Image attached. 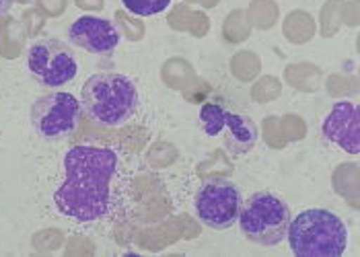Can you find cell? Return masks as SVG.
I'll return each mask as SVG.
<instances>
[{
    "mask_svg": "<svg viewBox=\"0 0 360 257\" xmlns=\"http://www.w3.org/2000/svg\"><path fill=\"white\" fill-rule=\"evenodd\" d=\"M122 4L136 17H153L163 13L171 0H122Z\"/></svg>",
    "mask_w": 360,
    "mask_h": 257,
    "instance_id": "cell-11",
    "label": "cell"
},
{
    "mask_svg": "<svg viewBox=\"0 0 360 257\" xmlns=\"http://www.w3.org/2000/svg\"><path fill=\"white\" fill-rule=\"evenodd\" d=\"M68 39H70V44L83 48L89 54L108 56L117 48L122 35H120V29L115 27L110 19L95 17V15H83L70 25Z\"/></svg>",
    "mask_w": 360,
    "mask_h": 257,
    "instance_id": "cell-9",
    "label": "cell"
},
{
    "mask_svg": "<svg viewBox=\"0 0 360 257\" xmlns=\"http://www.w3.org/2000/svg\"><path fill=\"white\" fill-rule=\"evenodd\" d=\"M323 138L338 148L359 154V107L350 101H338L321 126Z\"/></svg>",
    "mask_w": 360,
    "mask_h": 257,
    "instance_id": "cell-10",
    "label": "cell"
},
{
    "mask_svg": "<svg viewBox=\"0 0 360 257\" xmlns=\"http://www.w3.org/2000/svg\"><path fill=\"white\" fill-rule=\"evenodd\" d=\"M292 220L290 208L284 200L270 192H255L253 196L243 202L239 212V229L248 237V241L274 247L286 239L288 225Z\"/></svg>",
    "mask_w": 360,
    "mask_h": 257,
    "instance_id": "cell-4",
    "label": "cell"
},
{
    "mask_svg": "<svg viewBox=\"0 0 360 257\" xmlns=\"http://www.w3.org/2000/svg\"><path fill=\"white\" fill-rule=\"evenodd\" d=\"M243 198L239 187L224 177H210L202 183L194 200L195 216L208 229H231L241 212Z\"/></svg>",
    "mask_w": 360,
    "mask_h": 257,
    "instance_id": "cell-6",
    "label": "cell"
},
{
    "mask_svg": "<svg viewBox=\"0 0 360 257\" xmlns=\"http://www.w3.org/2000/svg\"><path fill=\"white\" fill-rule=\"evenodd\" d=\"M130 169L115 146L79 144L62 159V179L56 190L58 212L77 225H99L117 218L126 208Z\"/></svg>",
    "mask_w": 360,
    "mask_h": 257,
    "instance_id": "cell-1",
    "label": "cell"
},
{
    "mask_svg": "<svg viewBox=\"0 0 360 257\" xmlns=\"http://www.w3.org/2000/svg\"><path fill=\"white\" fill-rule=\"evenodd\" d=\"M81 112V101L75 95L56 91L33 101L29 119L44 140H62L77 130Z\"/></svg>",
    "mask_w": 360,
    "mask_h": 257,
    "instance_id": "cell-7",
    "label": "cell"
},
{
    "mask_svg": "<svg viewBox=\"0 0 360 257\" xmlns=\"http://www.w3.org/2000/svg\"><path fill=\"white\" fill-rule=\"evenodd\" d=\"M11 4H13V0H0V15H4L11 8Z\"/></svg>",
    "mask_w": 360,
    "mask_h": 257,
    "instance_id": "cell-12",
    "label": "cell"
},
{
    "mask_svg": "<svg viewBox=\"0 0 360 257\" xmlns=\"http://www.w3.org/2000/svg\"><path fill=\"white\" fill-rule=\"evenodd\" d=\"M81 110L99 126L120 128L139 110L136 85L120 72L93 74L81 91Z\"/></svg>",
    "mask_w": 360,
    "mask_h": 257,
    "instance_id": "cell-2",
    "label": "cell"
},
{
    "mask_svg": "<svg viewBox=\"0 0 360 257\" xmlns=\"http://www.w3.org/2000/svg\"><path fill=\"white\" fill-rule=\"evenodd\" d=\"M27 68L39 85L50 88L70 83L79 72V64L70 46L58 39L33 41L27 50Z\"/></svg>",
    "mask_w": 360,
    "mask_h": 257,
    "instance_id": "cell-8",
    "label": "cell"
},
{
    "mask_svg": "<svg viewBox=\"0 0 360 257\" xmlns=\"http://www.w3.org/2000/svg\"><path fill=\"white\" fill-rule=\"evenodd\" d=\"M200 121L208 136L221 138L229 154L241 157L253 150L257 143V126L250 115L226 110L219 103H204L200 110Z\"/></svg>",
    "mask_w": 360,
    "mask_h": 257,
    "instance_id": "cell-5",
    "label": "cell"
},
{
    "mask_svg": "<svg viewBox=\"0 0 360 257\" xmlns=\"http://www.w3.org/2000/svg\"><path fill=\"white\" fill-rule=\"evenodd\" d=\"M288 243L301 257H340L348 247V229L326 208L301 212L288 225Z\"/></svg>",
    "mask_w": 360,
    "mask_h": 257,
    "instance_id": "cell-3",
    "label": "cell"
}]
</instances>
